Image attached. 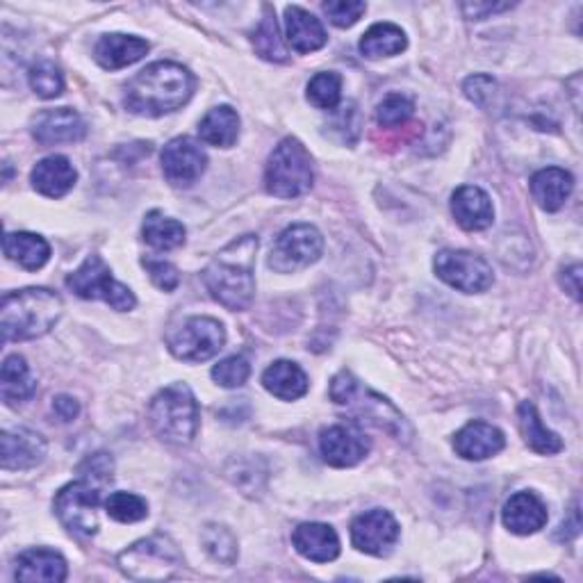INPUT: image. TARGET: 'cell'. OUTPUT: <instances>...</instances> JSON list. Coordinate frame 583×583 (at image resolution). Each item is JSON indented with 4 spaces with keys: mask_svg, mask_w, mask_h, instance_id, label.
Here are the masks:
<instances>
[{
    "mask_svg": "<svg viewBox=\"0 0 583 583\" xmlns=\"http://www.w3.org/2000/svg\"><path fill=\"white\" fill-rule=\"evenodd\" d=\"M194 76L176 62H156L126 87L124 105L139 116H162L181 110L194 94Z\"/></svg>",
    "mask_w": 583,
    "mask_h": 583,
    "instance_id": "obj_1",
    "label": "cell"
},
{
    "mask_svg": "<svg viewBox=\"0 0 583 583\" xmlns=\"http://www.w3.org/2000/svg\"><path fill=\"white\" fill-rule=\"evenodd\" d=\"M255 251L258 238L244 236L230 242L203 272V283L215 301L228 310H247L255 297Z\"/></svg>",
    "mask_w": 583,
    "mask_h": 583,
    "instance_id": "obj_2",
    "label": "cell"
},
{
    "mask_svg": "<svg viewBox=\"0 0 583 583\" xmlns=\"http://www.w3.org/2000/svg\"><path fill=\"white\" fill-rule=\"evenodd\" d=\"M62 299L46 287L10 292L0 306V329L5 342H25L46 335L62 317Z\"/></svg>",
    "mask_w": 583,
    "mask_h": 583,
    "instance_id": "obj_3",
    "label": "cell"
},
{
    "mask_svg": "<svg viewBox=\"0 0 583 583\" xmlns=\"http://www.w3.org/2000/svg\"><path fill=\"white\" fill-rule=\"evenodd\" d=\"M149 422L160 441L176 447L190 445L201 424L198 403L190 386L173 384L160 390L149 405Z\"/></svg>",
    "mask_w": 583,
    "mask_h": 583,
    "instance_id": "obj_4",
    "label": "cell"
},
{
    "mask_svg": "<svg viewBox=\"0 0 583 583\" xmlns=\"http://www.w3.org/2000/svg\"><path fill=\"white\" fill-rule=\"evenodd\" d=\"M331 399L346 408L361 424H374L395 437L408 433V424L397 408L381 395L365 388L352 371H340L331 381Z\"/></svg>",
    "mask_w": 583,
    "mask_h": 583,
    "instance_id": "obj_5",
    "label": "cell"
},
{
    "mask_svg": "<svg viewBox=\"0 0 583 583\" xmlns=\"http://www.w3.org/2000/svg\"><path fill=\"white\" fill-rule=\"evenodd\" d=\"M265 187L276 198H297L312 187V160L299 139L287 137L276 146L265 167Z\"/></svg>",
    "mask_w": 583,
    "mask_h": 583,
    "instance_id": "obj_6",
    "label": "cell"
},
{
    "mask_svg": "<svg viewBox=\"0 0 583 583\" xmlns=\"http://www.w3.org/2000/svg\"><path fill=\"white\" fill-rule=\"evenodd\" d=\"M116 565L133 581H167L181 570L183 557L171 538L151 536L122 551Z\"/></svg>",
    "mask_w": 583,
    "mask_h": 583,
    "instance_id": "obj_7",
    "label": "cell"
},
{
    "mask_svg": "<svg viewBox=\"0 0 583 583\" xmlns=\"http://www.w3.org/2000/svg\"><path fill=\"white\" fill-rule=\"evenodd\" d=\"M67 287L80 299L105 301L119 312L133 310L137 304L133 292L119 281H114L101 255H87L82 265L73 274H69Z\"/></svg>",
    "mask_w": 583,
    "mask_h": 583,
    "instance_id": "obj_8",
    "label": "cell"
},
{
    "mask_svg": "<svg viewBox=\"0 0 583 583\" xmlns=\"http://www.w3.org/2000/svg\"><path fill=\"white\" fill-rule=\"evenodd\" d=\"M101 483L80 477L67 483L55 498V515L76 536H94L99 531V506L103 500Z\"/></svg>",
    "mask_w": 583,
    "mask_h": 583,
    "instance_id": "obj_9",
    "label": "cell"
},
{
    "mask_svg": "<svg viewBox=\"0 0 583 583\" xmlns=\"http://www.w3.org/2000/svg\"><path fill=\"white\" fill-rule=\"evenodd\" d=\"M322 232L310 224H295L285 228L276 238L270 253V267L278 274H295L322 258Z\"/></svg>",
    "mask_w": 583,
    "mask_h": 583,
    "instance_id": "obj_10",
    "label": "cell"
},
{
    "mask_svg": "<svg viewBox=\"0 0 583 583\" xmlns=\"http://www.w3.org/2000/svg\"><path fill=\"white\" fill-rule=\"evenodd\" d=\"M226 342L221 322L213 317H190L179 331L169 335V352L185 363H206L215 358Z\"/></svg>",
    "mask_w": 583,
    "mask_h": 583,
    "instance_id": "obj_11",
    "label": "cell"
},
{
    "mask_svg": "<svg viewBox=\"0 0 583 583\" xmlns=\"http://www.w3.org/2000/svg\"><path fill=\"white\" fill-rule=\"evenodd\" d=\"M433 267L437 278L458 292H465V295H479V292H485L494 283L488 262L470 251L445 249L435 255Z\"/></svg>",
    "mask_w": 583,
    "mask_h": 583,
    "instance_id": "obj_12",
    "label": "cell"
},
{
    "mask_svg": "<svg viewBox=\"0 0 583 583\" xmlns=\"http://www.w3.org/2000/svg\"><path fill=\"white\" fill-rule=\"evenodd\" d=\"M208 167V156L190 137L171 139L162 151V173L173 187H192Z\"/></svg>",
    "mask_w": 583,
    "mask_h": 583,
    "instance_id": "obj_13",
    "label": "cell"
},
{
    "mask_svg": "<svg viewBox=\"0 0 583 583\" xmlns=\"http://www.w3.org/2000/svg\"><path fill=\"white\" fill-rule=\"evenodd\" d=\"M319 449L333 468H354L369 454L371 443L356 424H333L319 433Z\"/></svg>",
    "mask_w": 583,
    "mask_h": 583,
    "instance_id": "obj_14",
    "label": "cell"
},
{
    "mask_svg": "<svg viewBox=\"0 0 583 583\" xmlns=\"http://www.w3.org/2000/svg\"><path fill=\"white\" fill-rule=\"evenodd\" d=\"M399 540L397 519L381 508L358 515L352 524V542L369 557H388Z\"/></svg>",
    "mask_w": 583,
    "mask_h": 583,
    "instance_id": "obj_15",
    "label": "cell"
},
{
    "mask_svg": "<svg viewBox=\"0 0 583 583\" xmlns=\"http://www.w3.org/2000/svg\"><path fill=\"white\" fill-rule=\"evenodd\" d=\"M46 456V441L31 428L0 433V465L3 470H33Z\"/></svg>",
    "mask_w": 583,
    "mask_h": 583,
    "instance_id": "obj_16",
    "label": "cell"
},
{
    "mask_svg": "<svg viewBox=\"0 0 583 583\" xmlns=\"http://www.w3.org/2000/svg\"><path fill=\"white\" fill-rule=\"evenodd\" d=\"M87 135L84 122L80 114L71 107L44 110L35 116L33 122V137L42 146H57V144H76Z\"/></svg>",
    "mask_w": 583,
    "mask_h": 583,
    "instance_id": "obj_17",
    "label": "cell"
},
{
    "mask_svg": "<svg viewBox=\"0 0 583 583\" xmlns=\"http://www.w3.org/2000/svg\"><path fill=\"white\" fill-rule=\"evenodd\" d=\"M292 545L312 563H331L340 557V538L333 527L322 522L299 524L292 534Z\"/></svg>",
    "mask_w": 583,
    "mask_h": 583,
    "instance_id": "obj_18",
    "label": "cell"
},
{
    "mask_svg": "<svg viewBox=\"0 0 583 583\" xmlns=\"http://www.w3.org/2000/svg\"><path fill=\"white\" fill-rule=\"evenodd\" d=\"M504 433L485 422H470L454 437V449L465 460H485L504 449Z\"/></svg>",
    "mask_w": 583,
    "mask_h": 583,
    "instance_id": "obj_19",
    "label": "cell"
},
{
    "mask_svg": "<svg viewBox=\"0 0 583 583\" xmlns=\"http://www.w3.org/2000/svg\"><path fill=\"white\" fill-rule=\"evenodd\" d=\"M451 213L458 226L465 230H485L494 221V208L490 196L475 185H465L454 192Z\"/></svg>",
    "mask_w": 583,
    "mask_h": 583,
    "instance_id": "obj_20",
    "label": "cell"
},
{
    "mask_svg": "<svg viewBox=\"0 0 583 583\" xmlns=\"http://www.w3.org/2000/svg\"><path fill=\"white\" fill-rule=\"evenodd\" d=\"M14 576L27 583H62L67 579V561L53 549H27L16 559Z\"/></svg>",
    "mask_w": 583,
    "mask_h": 583,
    "instance_id": "obj_21",
    "label": "cell"
},
{
    "mask_svg": "<svg viewBox=\"0 0 583 583\" xmlns=\"http://www.w3.org/2000/svg\"><path fill=\"white\" fill-rule=\"evenodd\" d=\"M504 527L517 536H531L547 524V508L534 492H517L506 502Z\"/></svg>",
    "mask_w": 583,
    "mask_h": 583,
    "instance_id": "obj_22",
    "label": "cell"
},
{
    "mask_svg": "<svg viewBox=\"0 0 583 583\" xmlns=\"http://www.w3.org/2000/svg\"><path fill=\"white\" fill-rule=\"evenodd\" d=\"M33 187L48 196V198H62L65 194H69L78 181V173L73 169V164L69 162V158L65 156H48L44 160L37 162V167L33 169Z\"/></svg>",
    "mask_w": 583,
    "mask_h": 583,
    "instance_id": "obj_23",
    "label": "cell"
},
{
    "mask_svg": "<svg viewBox=\"0 0 583 583\" xmlns=\"http://www.w3.org/2000/svg\"><path fill=\"white\" fill-rule=\"evenodd\" d=\"M285 35L287 44L297 53H315L329 39L322 21L297 5H289L285 10Z\"/></svg>",
    "mask_w": 583,
    "mask_h": 583,
    "instance_id": "obj_24",
    "label": "cell"
},
{
    "mask_svg": "<svg viewBox=\"0 0 583 583\" xmlns=\"http://www.w3.org/2000/svg\"><path fill=\"white\" fill-rule=\"evenodd\" d=\"M146 53H149V42L133 35H105L94 48L96 62L110 71L139 62Z\"/></svg>",
    "mask_w": 583,
    "mask_h": 583,
    "instance_id": "obj_25",
    "label": "cell"
},
{
    "mask_svg": "<svg viewBox=\"0 0 583 583\" xmlns=\"http://www.w3.org/2000/svg\"><path fill=\"white\" fill-rule=\"evenodd\" d=\"M572 190H574L572 173L559 167L542 169L531 179L534 201L547 213L561 210L565 206V201L570 198Z\"/></svg>",
    "mask_w": 583,
    "mask_h": 583,
    "instance_id": "obj_26",
    "label": "cell"
},
{
    "mask_svg": "<svg viewBox=\"0 0 583 583\" xmlns=\"http://www.w3.org/2000/svg\"><path fill=\"white\" fill-rule=\"evenodd\" d=\"M262 386L283 401H297L308 392V376L297 363L276 361L262 374Z\"/></svg>",
    "mask_w": 583,
    "mask_h": 583,
    "instance_id": "obj_27",
    "label": "cell"
},
{
    "mask_svg": "<svg viewBox=\"0 0 583 583\" xmlns=\"http://www.w3.org/2000/svg\"><path fill=\"white\" fill-rule=\"evenodd\" d=\"M37 390V381L31 374L25 358L21 356H8L0 369V397L8 405H21L27 399H33Z\"/></svg>",
    "mask_w": 583,
    "mask_h": 583,
    "instance_id": "obj_28",
    "label": "cell"
},
{
    "mask_svg": "<svg viewBox=\"0 0 583 583\" xmlns=\"http://www.w3.org/2000/svg\"><path fill=\"white\" fill-rule=\"evenodd\" d=\"M3 251L12 262L27 272L42 270L50 258L48 242L42 236H35V232H8Z\"/></svg>",
    "mask_w": 583,
    "mask_h": 583,
    "instance_id": "obj_29",
    "label": "cell"
},
{
    "mask_svg": "<svg viewBox=\"0 0 583 583\" xmlns=\"http://www.w3.org/2000/svg\"><path fill=\"white\" fill-rule=\"evenodd\" d=\"M517 420H519V428L524 435V443H527L536 454L542 456H551V454H559L563 449V441L561 437L549 431L538 411L531 401H522L517 408Z\"/></svg>",
    "mask_w": 583,
    "mask_h": 583,
    "instance_id": "obj_30",
    "label": "cell"
},
{
    "mask_svg": "<svg viewBox=\"0 0 583 583\" xmlns=\"http://www.w3.org/2000/svg\"><path fill=\"white\" fill-rule=\"evenodd\" d=\"M198 135L206 144L217 146V149H230L240 137L238 112L228 105L210 110L198 124Z\"/></svg>",
    "mask_w": 583,
    "mask_h": 583,
    "instance_id": "obj_31",
    "label": "cell"
},
{
    "mask_svg": "<svg viewBox=\"0 0 583 583\" xmlns=\"http://www.w3.org/2000/svg\"><path fill=\"white\" fill-rule=\"evenodd\" d=\"M408 39L403 31L395 23H376L361 39V53L369 60H381V57H392L405 50Z\"/></svg>",
    "mask_w": 583,
    "mask_h": 583,
    "instance_id": "obj_32",
    "label": "cell"
},
{
    "mask_svg": "<svg viewBox=\"0 0 583 583\" xmlns=\"http://www.w3.org/2000/svg\"><path fill=\"white\" fill-rule=\"evenodd\" d=\"M141 232H144V242L158 251H173L183 247L187 236V230L181 221L169 219L158 210L146 215Z\"/></svg>",
    "mask_w": 583,
    "mask_h": 583,
    "instance_id": "obj_33",
    "label": "cell"
},
{
    "mask_svg": "<svg viewBox=\"0 0 583 583\" xmlns=\"http://www.w3.org/2000/svg\"><path fill=\"white\" fill-rule=\"evenodd\" d=\"M253 46L260 57H265L270 62H287L289 53L281 39L278 23L274 16L272 5H265V16H262L258 31L253 33Z\"/></svg>",
    "mask_w": 583,
    "mask_h": 583,
    "instance_id": "obj_34",
    "label": "cell"
},
{
    "mask_svg": "<svg viewBox=\"0 0 583 583\" xmlns=\"http://www.w3.org/2000/svg\"><path fill=\"white\" fill-rule=\"evenodd\" d=\"M201 542L210 557L224 565H232L238 561V540L224 524H208L201 534Z\"/></svg>",
    "mask_w": 583,
    "mask_h": 583,
    "instance_id": "obj_35",
    "label": "cell"
},
{
    "mask_svg": "<svg viewBox=\"0 0 583 583\" xmlns=\"http://www.w3.org/2000/svg\"><path fill=\"white\" fill-rule=\"evenodd\" d=\"M340 96H342V78L333 71L317 73L308 84V101L319 110L335 112Z\"/></svg>",
    "mask_w": 583,
    "mask_h": 583,
    "instance_id": "obj_36",
    "label": "cell"
},
{
    "mask_svg": "<svg viewBox=\"0 0 583 583\" xmlns=\"http://www.w3.org/2000/svg\"><path fill=\"white\" fill-rule=\"evenodd\" d=\"M105 511L112 519L116 522H139L146 515H149V504H146L141 498L133 492H112L110 498L105 500Z\"/></svg>",
    "mask_w": 583,
    "mask_h": 583,
    "instance_id": "obj_37",
    "label": "cell"
},
{
    "mask_svg": "<svg viewBox=\"0 0 583 583\" xmlns=\"http://www.w3.org/2000/svg\"><path fill=\"white\" fill-rule=\"evenodd\" d=\"M27 80H31L33 92L39 99H57L65 92V76L57 69L53 62H37L31 73H27Z\"/></svg>",
    "mask_w": 583,
    "mask_h": 583,
    "instance_id": "obj_38",
    "label": "cell"
},
{
    "mask_svg": "<svg viewBox=\"0 0 583 583\" xmlns=\"http://www.w3.org/2000/svg\"><path fill=\"white\" fill-rule=\"evenodd\" d=\"M415 112L413 101L403 94H390L376 107V122L384 128H397L411 119Z\"/></svg>",
    "mask_w": 583,
    "mask_h": 583,
    "instance_id": "obj_39",
    "label": "cell"
},
{
    "mask_svg": "<svg viewBox=\"0 0 583 583\" xmlns=\"http://www.w3.org/2000/svg\"><path fill=\"white\" fill-rule=\"evenodd\" d=\"M251 376V365L244 356L224 358L213 369V378L221 388H242Z\"/></svg>",
    "mask_w": 583,
    "mask_h": 583,
    "instance_id": "obj_40",
    "label": "cell"
},
{
    "mask_svg": "<svg viewBox=\"0 0 583 583\" xmlns=\"http://www.w3.org/2000/svg\"><path fill=\"white\" fill-rule=\"evenodd\" d=\"M322 8L329 21L338 27H352L367 12V5L361 0H329Z\"/></svg>",
    "mask_w": 583,
    "mask_h": 583,
    "instance_id": "obj_41",
    "label": "cell"
},
{
    "mask_svg": "<svg viewBox=\"0 0 583 583\" xmlns=\"http://www.w3.org/2000/svg\"><path fill=\"white\" fill-rule=\"evenodd\" d=\"M141 265L146 267V272H149L156 287H160L162 292H173L181 285V274L176 267L171 265V262L156 260V258H144Z\"/></svg>",
    "mask_w": 583,
    "mask_h": 583,
    "instance_id": "obj_42",
    "label": "cell"
},
{
    "mask_svg": "<svg viewBox=\"0 0 583 583\" xmlns=\"http://www.w3.org/2000/svg\"><path fill=\"white\" fill-rule=\"evenodd\" d=\"M78 475L84 479H92L94 483L107 485V483H112L114 460L107 454H94V456L82 460V465L78 468Z\"/></svg>",
    "mask_w": 583,
    "mask_h": 583,
    "instance_id": "obj_43",
    "label": "cell"
},
{
    "mask_svg": "<svg viewBox=\"0 0 583 583\" xmlns=\"http://www.w3.org/2000/svg\"><path fill=\"white\" fill-rule=\"evenodd\" d=\"M465 96H468L472 103L479 107H485L488 101L494 96V90H498V82H494L490 76H472L465 80Z\"/></svg>",
    "mask_w": 583,
    "mask_h": 583,
    "instance_id": "obj_44",
    "label": "cell"
},
{
    "mask_svg": "<svg viewBox=\"0 0 583 583\" xmlns=\"http://www.w3.org/2000/svg\"><path fill=\"white\" fill-rule=\"evenodd\" d=\"M53 413H55L57 420L65 422V424H69V422H73V420L78 418L80 405H78V401H76L73 397H69V395H60V397H55V399H53Z\"/></svg>",
    "mask_w": 583,
    "mask_h": 583,
    "instance_id": "obj_45",
    "label": "cell"
},
{
    "mask_svg": "<svg viewBox=\"0 0 583 583\" xmlns=\"http://www.w3.org/2000/svg\"><path fill=\"white\" fill-rule=\"evenodd\" d=\"M511 5H494V3H465L462 5V12L465 14H468V19H472V21H481V19H485L488 14H494V12H504V10H508Z\"/></svg>",
    "mask_w": 583,
    "mask_h": 583,
    "instance_id": "obj_46",
    "label": "cell"
},
{
    "mask_svg": "<svg viewBox=\"0 0 583 583\" xmlns=\"http://www.w3.org/2000/svg\"><path fill=\"white\" fill-rule=\"evenodd\" d=\"M561 285L565 287V292H570V295L579 301L581 299V267L572 265L570 270H565L561 274Z\"/></svg>",
    "mask_w": 583,
    "mask_h": 583,
    "instance_id": "obj_47",
    "label": "cell"
}]
</instances>
